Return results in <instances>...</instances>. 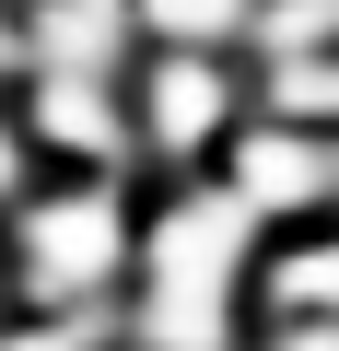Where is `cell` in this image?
I'll return each mask as SVG.
<instances>
[{"label":"cell","instance_id":"6da1fadb","mask_svg":"<svg viewBox=\"0 0 339 351\" xmlns=\"http://www.w3.org/2000/svg\"><path fill=\"white\" fill-rule=\"evenodd\" d=\"M140 176H47V188L0 223L12 246V316H82L117 328L140 293Z\"/></svg>","mask_w":339,"mask_h":351},{"label":"cell","instance_id":"7a4b0ae2","mask_svg":"<svg viewBox=\"0 0 339 351\" xmlns=\"http://www.w3.org/2000/svg\"><path fill=\"white\" fill-rule=\"evenodd\" d=\"M258 117V59L234 47H140L129 59V141H140V176H211L223 141Z\"/></svg>","mask_w":339,"mask_h":351},{"label":"cell","instance_id":"3957f363","mask_svg":"<svg viewBox=\"0 0 339 351\" xmlns=\"http://www.w3.org/2000/svg\"><path fill=\"white\" fill-rule=\"evenodd\" d=\"M223 188L258 211V234H304V223H339V129H304L281 106H258L234 141H223Z\"/></svg>","mask_w":339,"mask_h":351},{"label":"cell","instance_id":"277c9868","mask_svg":"<svg viewBox=\"0 0 339 351\" xmlns=\"http://www.w3.org/2000/svg\"><path fill=\"white\" fill-rule=\"evenodd\" d=\"M24 141L47 176H140V141H129V71H24ZM152 188V176H140Z\"/></svg>","mask_w":339,"mask_h":351},{"label":"cell","instance_id":"5b68a950","mask_svg":"<svg viewBox=\"0 0 339 351\" xmlns=\"http://www.w3.org/2000/svg\"><path fill=\"white\" fill-rule=\"evenodd\" d=\"M246 316L258 328H339V223L269 234V258L246 281Z\"/></svg>","mask_w":339,"mask_h":351},{"label":"cell","instance_id":"8992f818","mask_svg":"<svg viewBox=\"0 0 339 351\" xmlns=\"http://www.w3.org/2000/svg\"><path fill=\"white\" fill-rule=\"evenodd\" d=\"M129 24H140V47H234L246 59L258 0H129Z\"/></svg>","mask_w":339,"mask_h":351},{"label":"cell","instance_id":"52a82bcc","mask_svg":"<svg viewBox=\"0 0 339 351\" xmlns=\"http://www.w3.org/2000/svg\"><path fill=\"white\" fill-rule=\"evenodd\" d=\"M36 188H47V164H36V141H24V106L0 94V223H12Z\"/></svg>","mask_w":339,"mask_h":351},{"label":"cell","instance_id":"ba28073f","mask_svg":"<svg viewBox=\"0 0 339 351\" xmlns=\"http://www.w3.org/2000/svg\"><path fill=\"white\" fill-rule=\"evenodd\" d=\"M117 328H82V316H0V351H105Z\"/></svg>","mask_w":339,"mask_h":351},{"label":"cell","instance_id":"9c48e42d","mask_svg":"<svg viewBox=\"0 0 339 351\" xmlns=\"http://www.w3.org/2000/svg\"><path fill=\"white\" fill-rule=\"evenodd\" d=\"M24 71H36V47H24V0H0V94H24Z\"/></svg>","mask_w":339,"mask_h":351},{"label":"cell","instance_id":"30bf717a","mask_svg":"<svg viewBox=\"0 0 339 351\" xmlns=\"http://www.w3.org/2000/svg\"><path fill=\"white\" fill-rule=\"evenodd\" d=\"M0 316H12V246H0Z\"/></svg>","mask_w":339,"mask_h":351},{"label":"cell","instance_id":"8fae6325","mask_svg":"<svg viewBox=\"0 0 339 351\" xmlns=\"http://www.w3.org/2000/svg\"><path fill=\"white\" fill-rule=\"evenodd\" d=\"M105 351H140V339H105Z\"/></svg>","mask_w":339,"mask_h":351}]
</instances>
